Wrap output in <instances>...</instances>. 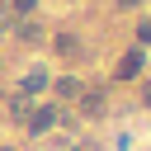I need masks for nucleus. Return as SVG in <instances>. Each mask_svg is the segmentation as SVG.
Masks as SVG:
<instances>
[{
	"instance_id": "nucleus-11",
	"label": "nucleus",
	"mask_w": 151,
	"mask_h": 151,
	"mask_svg": "<svg viewBox=\"0 0 151 151\" xmlns=\"http://www.w3.org/2000/svg\"><path fill=\"white\" fill-rule=\"evenodd\" d=\"M137 42H142V47L151 42V19H142V24H137Z\"/></svg>"
},
{
	"instance_id": "nucleus-12",
	"label": "nucleus",
	"mask_w": 151,
	"mask_h": 151,
	"mask_svg": "<svg viewBox=\"0 0 151 151\" xmlns=\"http://www.w3.org/2000/svg\"><path fill=\"white\" fill-rule=\"evenodd\" d=\"M142 104L151 109V80H142Z\"/></svg>"
},
{
	"instance_id": "nucleus-14",
	"label": "nucleus",
	"mask_w": 151,
	"mask_h": 151,
	"mask_svg": "<svg viewBox=\"0 0 151 151\" xmlns=\"http://www.w3.org/2000/svg\"><path fill=\"white\" fill-rule=\"evenodd\" d=\"M0 71H5V61H0Z\"/></svg>"
},
{
	"instance_id": "nucleus-1",
	"label": "nucleus",
	"mask_w": 151,
	"mask_h": 151,
	"mask_svg": "<svg viewBox=\"0 0 151 151\" xmlns=\"http://www.w3.org/2000/svg\"><path fill=\"white\" fill-rule=\"evenodd\" d=\"M61 118V104H33L28 109V137H42V132H52V123Z\"/></svg>"
},
{
	"instance_id": "nucleus-5",
	"label": "nucleus",
	"mask_w": 151,
	"mask_h": 151,
	"mask_svg": "<svg viewBox=\"0 0 151 151\" xmlns=\"http://www.w3.org/2000/svg\"><path fill=\"white\" fill-rule=\"evenodd\" d=\"M76 104H80V113H85V118H104V94H99V90H85Z\"/></svg>"
},
{
	"instance_id": "nucleus-7",
	"label": "nucleus",
	"mask_w": 151,
	"mask_h": 151,
	"mask_svg": "<svg viewBox=\"0 0 151 151\" xmlns=\"http://www.w3.org/2000/svg\"><path fill=\"white\" fill-rule=\"evenodd\" d=\"M28 109H33V99H24V94L9 99V118H14V123H28Z\"/></svg>"
},
{
	"instance_id": "nucleus-3",
	"label": "nucleus",
	"mask_w": 151,
	"mask_h": 151,
	"mask_svg": "<svg viewBox=\"0 0 151 151\" xmlns=\"http://www.w3.org/2000/svg\"><path fill=\"white\" fill-rule=\"evenodd\" d=\"M47 85H52V71H47V66H33V71H24V80H19V94L33 99V94H42Z\"/></svg>"
},
{
	"instance_id": "nucleus-15",
	"label": "nucleus",
	"mask_w": 151,
	"mask_h": 151,
	"mask_svg": "<svg viewBox=\"0 0 151 151\" xmlns=\"http://www.w3.org/2000/svg\"><path fill=\"white\" fill-rule=\"evenodd\" d=\"M5 151H9V146H5Z\"/></svg>"
},
{
	"instance_id": "nucleus-9",
	"label": "nucleus",
	"mask_w": 151,
	"mask_h": 151,
	"mask_svg": "<svg viewBox=\"0 0 151 151\" xmlns=\"http://www.w3.org/2000/svg\"><path fill=\"white\" fill-rule=\"evenodd\" d=\"M19 38H24V42H33V38L42 42V24H19Z\"/></svg>"
},
{
	"instance_id": "nucleus-10",
	"label": "nucleus",
	"mask_w": 151,
	"mask_h": 151,
	"mask_svg": "<svg viewBox=\"0 0 151 151\" xmlns=\"http://www.w3.org/2000/svg\"><path fill=\"white\" fill-rule=\"evenodd\" d=\"M5 5H9L14 14H33V9H38V0H5Z\"/></svg>"
},
{
	"instance_id": "nucleus-13",
	"label": "nucleus",
	"mask_w": 151,
	"mask_h": 151,
	"mask_svg": "<svg viewBox=\"0 0 151 151\" xmlns=\"http://www.w3.org/2000/svg\"><path fill=\"white\" fill-rule=\"evenodd\" d=\"M113 5H118V9H132V5H137V0H113Z\"/></svg>"
},
{
	"instance_id": "nucleus-4",
	"label": "nucleus",
	"mask_w": 151,
	"mask_h": 151,
	"mask_svg": "<svg viewBox=\"0 0 151 151\" xmlns=\"http://www.w3.org/2000/svg\"><path fill=\"white\" fill-rule=\"evenodd\" d=\"M142 61H146V57H142V47L123 52V57H118V66H113V80H137V76H142Z\"/></svg>"
},
{
	"instance_id": "nucleus-8",
	"label": "nucleus",
	"mask_w": 151,
	"mask_h": 151,
	"mask_svg": "<svg viewBox=\"0 0 151 151\" xmlns=\"http://www.w3.org/2000/svg\"><path fill=\"white\" fill-rule=\"evenodd\" d=\"M14 19H19V14H14V9L0 0V33H14Z\"/></svg>"
},
{
	"instance_id": "nucleus-2",
	"label": "nucleus",
	"mask_w": 151,
	"mask_h": 151,
	"mask_svg": "<svg viewBox=\"0 0 151 151\" xmlns=\"http://www.w3.org/2000/svg\"><path fill=\"white\" fill-rule=\"evenodd\" d=\"M47 90L57 94V104H76V99L85 94V80H80V76H57Z\"/></svg>"
},
{
	"instance_id": "nucleus-6",
	"label": "nucleus",
	"mask_w": 151,
	"mask_h": 151,
	"mask_svg": "<svg viewBox=\"0 0 151 151\" xmlns=\"http://www.w3.org/2000/svg\"><path fill=\"white\" fill-rule=\"evenodd\" d=\"M57 47H61V57H66V61H76V57H80V38H76V33H61V38H57Z\"/></svg>"
}]
</instances>
